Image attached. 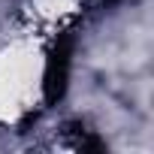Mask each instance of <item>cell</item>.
I'll use <instances>...</instances> for the list:
<instances>
[{
  "instance_id": "1",
  "label": "cell",
  "mask_w": 154,
  "mask_h": 154,
  "mask_svg": "<svg viewBox=\"0 0 154 154\" xmlns=\"http://www.w3.org/2000/svg\"><path fill=\"white\" fill-rule=\"evenodd\" d=\"M69 63H72V39L63 36L54 51L48 54V63H45V79H42V91H45V103L54 106L63 91H66V79H69Z\"/></svg>"
}]
</instances>
